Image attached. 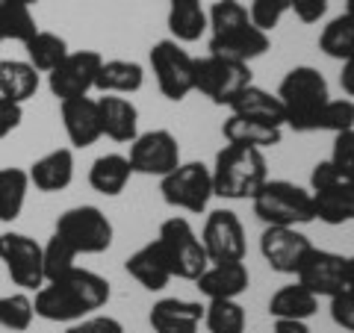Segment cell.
Wrapping results in <instances>:
<instances>
[{
	"label": "cell",
	"mask_w": 354,
	"mask_h": 333,
	"mask_svg": "<svg viewBox=\"0 0 354 333\" xmlns=\"http://www.w3.org/2000/svg\"><path fill=\"white\" fill-rule=\"evenodd\" d=\"M109 295H113V289H109L106 277L74 265V269L41 286L32 298V310L44 321L71 325L77 318H86L97 310H104L109 304Z\"/></svg>",
	"instance_id": "6da1fadb"
},
{
	"label": "cell",
	"mask_w": 354,
	"mask_h": 333,
	"mask_svg": "<svg viewBox=\"0 0 354 333\" xmlns=\"http://www.w3.org/2000/svg\"><path fill=\"white\" fill-rule=\"evenodd\" d=\"M207 21H209V41L207 50L213 57L221 59H234V62H251L263 57L272 48L269 32H263L260 27L251 24L248 18V6L239 0H216L207 9Z\"/></svg>",
	"instance_id": "7a4b0ae2"
},
{
	"label": "cell",
	"mask_w": 354,
	"mask_h": 333,
	"mask_svg": "<svg viewBox=\"0 0 354 333\" xmlns=\"http://www.w3.org/2000/svg\"><path fill=\"white\" fill-rule=\"evenodd\" d=\"M213 171V192L225 201H251L257 189L269 180V165L260 148L245 145H225L216 153Z\"/></svg>",
	"instance_id": "3957f363"
},
{
	"label": "cell",
	"mask_w": 354,
	"mask_h": 333,
	"mask_svg": "<svg viewBox=\"0 0 354 333\" xmlns=\"http://www.w3.org/2000/svg\"><path fill=\"white\" fill-rule=\"evenodd\" d=\"M286 115V127L295 133H313L316 115L322 113V106L330 101V88L325 74L313 68V65H295L292 71H286L281 80L278 92Z\"/></svg>",
	"instance_id": "277c9868"
},
{
	"label": "cell",
	"mask_w": 354,
	"mask_h": 333,
	"mask_svg": "<svg viewBox=\"0 0 354 333\" xmlns=\"http://www.w3.org/2000/svg\"><path fill=\"white\" fill-rule=\"evenodd\" d=\"M251 207L263 225L274 227H301L316 221L313 192L292 180H266L251 198Z\"/></svg>",
	"instance_id": "5b68a950"
},
{
	"label": "cell",
	"mask_w": 354,
	"mask_h": 333,
	"mask_svg": "<svg viewBox=\"0 0 354 333\" xmlns=\"http://www.w3.org/2000/svg\"><path fill=\"white\" fill-rule=\"evenodd\" d=\"M157 242L169 260V269H171V277H180V280H198L201 272L209 265V257H207V248L201 236L192 230L189 218L183 216H171L165 218L160 225V233H157Z\"/></svg>",
	"instance_id": "8992f818"
},
{
	"label": "cell",
	"mask_w": 354,
	"mask_h": 333,
	"mask_svg": "<svg viewBox=\"0 0 354 333\" xmlns=\"http://www.w3.org/2000/svg\"><path fill=\"white\" fill-rule=\"evenodd\" d=\"M148 65L165 101L180 104L195 92V57L174 39H160L151 44Z\"/></svg>",
	"instance_id": "52a82bcc"
},
{
	"label": "cell",
	"mask_w": 354,
	"mask_h": 333,
	"mask_svg": "<svg viewBox=\"0 0 354 333\" xmlns=\"http://www.w3.org/2000/svg\"><path fill=\"white\" fill-rule=\"evenodd\" d=\"M160 192H162V201L169 207L201 216V213H207L209 201L216 198L213 171H209V165L201 160L180 162L174 171L160 177Z\"/></svg>",
	"instance_id": "ba28073f"
},
{
	"label": "cell",
	"mask_w": 354,
	"mask_h": 333,
	"mask_svg": "<svg viewBox=\"0 0 354 333\" xmlns=\"http://www.w3.org/2000/svg\"><path fill=\"white\" fill-rule=\"evenodd\" d=\"M62 239L71 242V248L83 257H95V254H104L113 248L115 239V227L113 221L104 216V209H97L92 204H80L71 207L57 218V227Z\"/></svg>",
	"instance_id": "9c48e42d"
},
{
	"label": "cell",
	"mask_w": 354,
	"mask_h": 333,
	"mask_svg": "<svg viewBox=\"0 0 354 333\" xmlns=\"http://www.w3.org/2000/svg\"><path fill=\"white\" fill-rule=\"evenodd\" d=\"M310 192H313L319 221H325L330 227L354 221V180L339 177L328 160L316 162L310 171Z\"/></svg>",
	"instance_id": "30bf717a"
},
{
	"label": "cell",
	"mask_w": 354,
	"mask_h": 333,
	"mask_svg": "<svg viewBox=\"0 0 354 333\" xmlns=\"http://www.w3.org/2000/svg\"><path fill=\"white\" fill-rule=\"evenodd\" d=\"M251 83H254L251 65L245 62L221 59L213 57V53L195 59V92L209 97L216 106H230V101Z\"/></svg>",
	"instance_id": "8fae6325"
},
{
	"label": "cell",
	"mask_w": 354,
	"mask_h": 333,
	"mask_svg": "<svg viewBox=\"0 0 354 333\" xmlns=\"http://www.w3.org/2000/svg\"><path fill=\"white\" fill-rule=\"evenodd\" d=\"M0 263L6 265V274L21 292H39L44 286V260L41 242L27 233L6 230L0 233Z\"/></svg>",
	"instance_id": "7c38bea8"
},
{
	"label": "cell",
	"mask_w": 354,
	"mask_h": 333,
	"mask_svg": "<svg viewBox=\"0 0 354 333\" xmlns=\"http://www.w3.org/2000/svg\"><path fill=\"white\" fill-rule=\"evenodd\" d=\"M130 169L133 174H145V177H165L183 162L180 157V142L171 130H145L130 142Z\"/></svg>",
	"instance_id": "4fadbf2b"
},
{
	"label": "cell",
	"mask_w": 354,
	"mask_h": 333,
	"mask_svg": "<svg viewBox=\"0 0 354 333\" xmlns=\"http://www.w3.org/2000/svg\"><path fill=\"white\" fill-rule=\"evenodd\" d=\"M201 242L207 248V257L209 263H236V260H245V227H242L239 216L234 209L221 207L213 209L204 221V230H201Z\"/></svg>",
	"instance_id": "5bb4252c"
},
{
	"label": "cell",
	"mask_w": 354,
	"mask_h": 333,
	"mask_svg": "<svg viewBox=\"0 0 354 333\" xmlns=\"http://www.w3.org/2000/svg\"><path fill=\"white\" fill-rule=\"evenodd\" d=\"M104 57L97 50H71L57 68L48 74V88L57 101L68 97H83L95 88L97 71H101Z\"/></svg>",
	"instance_id": "9a60e30c"
},
{
	"label": "cell",
	"mask_w": 354,
	"mask_h": 333,
	"mask_svg": "<svg viewBox=\"0 0 354 333\" xmlns=\"http://www.w3.org/2000/svg\"><path fill=\"white\" fill-rule=\"evenodd\" d=\"M295 280L316 298H330L346 286V257L325 248H310L295 272Z\"/></svg>",
	"instance_id": "2e32d148"
},
{
	"label": "cell",
	"mask_w": 354,
	"mask_h": 333,
	"mask_svg": "<svg viewBox=\"0 0 354 333\" xmlns=\"http://www.w3.org/2000/svg\"><path fill=\"white\" fill-rule=\"evenodd\" d=\"M310 248H313V242H310L298 227H274V225H266L263 236H260V254H263V260L269 263V269L278 272V274H295Z\"/></svg>",
	"instance_id": "e0dca14e"
},
{
	"label": "cell",
	"mask_w": 354,
	"mask_h": 333,
	"mask_svg": "<svg viewBox=\"0 0 354 333\" xmlns=\"http://www.w3.org/2000/svg\"><path fill=\"white\" fill-rule=\"evenodd\" d=\"M59 115H62V127L68 136L71 148H92L101 133V113H97V97H68L59 101Z\"/></svg>",
	"instance_id": "ac0fdd59"
},
{
	"label": "cell",
	"mask_w": 354,
	"mask_h": 333,
	"mask_svg": "<svg viewBox=\"0 0 354 333\" xmlns=\"http://www.w3.org/2000/svg\"><path fill=\"white\" fill-rule=\"evenodd\" d=\"M153 333H198L204 325V304L186 298H160L148 313Z\"/></svg>",
	"instance_id": "d6986e66"
},
{
	"label": "cell",
	"mask_w": 354,
	"mask_h": 333,
	"mask_svg": "<svg viewBox=\"0 0 354 333\" xmlns=\"http://www.w3.org/2000/svg\"><path fill=\"white\" fill-rule=\"evenodd\" d=\"M97 113H101V133L106 139L130 145L139 136V109L127 95H101Z\"/></svg>",
	"instance_id": "ffe728a7"
},
{
	"label": "cell",
	"mask_w": 354,
	"mask_h": 333,
	"mask_svg": "<svg viewBox=\"0 0 354 333\" xmlns=\"http://www.w3.org/2000/svg\"><path fill=\"white\" fill-rule=\"evenodd\" d=\"M124 272L148 292H162L165 286L171 283L169 260H165V254H162L157 239H151L148 245H142V248L133 251L130 257L124 260Z\"/></svg>",
	"instance_id": "44dd1931"
},
{
	"label": "cell",
	"mask_w": 354,
	"mask_h": 333,
	"mask_svg": "<svg viewBox=\"0 0 354 333\" xmlns=\"http://www.w3.org/2000/svg\"><path fill=\"white\" fill-rule=\"evenodd\" d=\"M195 283H198V292H201L207 301H213V298H239L242 292H248L251 272L242 260H236V263H209Z\"/></svg>",
	"instance_id": "7402d4cb"
},
{
	"label": "cell",
	"mask_w": 354,
	"mask_h": 333,
	"mask_svg": "<svg viewBox=\"0 0 354 333\" xmlns=\"http://www.w3.org/2000/svg\"><path fill=\"white\" fill-rule=\"evenodd\" d=\"M27 177H30V186H36L44 195L68 189L74 180V151L71 148L48 151L27 169Z\"/></svg>",
	"instance_id": "603a6c76"
},
{
	"label": "cell",
	"mask_w": 354,
	"mask_h": 333,
	"mask_svg": "<svg viewBox=\"0 0 354 333\" xmlns=\"http://www.w3.org/2000/svg\"><path fill=\"white\" fill-rule=\"evenodd\" d=\"M221 136H225L227 145H245V148H260V151H266V148L281 145L283 127H272V124H266V121L230 113L227 121L221 124Z\"/></svg>",
	"instance_id": "cb8c5ba5"
},
{
	"label": "cell",
	"mask_w": 354,
	"mask_h": 333,
	"mask_svg": "<svg viewBox=\"0 0 354 333\" xmlns=\"http://www.w3.org/2000/svg\"><path fill=\"white\" fill-rule=\"evenodd\" d=\"M165 27H169L174 41L192 44L207 32V9L201 0H169V15H165Z\"/></svg>",
	"instance_id": "d4e9b609"
},
{
	"label": "cell",
	"mask_w": 354,
	"mask_h": 333,
	"mask_svg": "<svg viewBox=\"0 0 354 333\" xmlns=\"http://www.w3.org/2000/svg\"><path fill=\"white\" fill-rule=\"evenodd\" d=\"M230 113L236 115H248V118H257V121H266L272 127H283L286 124V115H283V104L278 95L266 92L260 86H245L242 92L230 101Z\"/></svg>",
	"instance_id": "484cf974"
},
{
	"label": "cell",
	"mask_w": 354,
	"mask_h": 333,
	"mask_svg": "<svg viewBox=\"0 0 354 333\" xmlns=\"http://www.w3.org/2000/svg\"><path fill=\"white\" fill-rule=\"evenodd\" d=\"M145 86V68L133 59H104L95 88L101 95H136Z\"/></svg>",
	"instance_id": "4316f807"
},
{
	"label": "cell",
	"mask_w": 354,
	"mask_h": 333,
	"mask_svg": "<svg viewBox=\"0 0 354 333\" xmlns=\"http://www.w3.org/2000/svg\"><path fill=\"white\" fill-rule=\"evenodd\" d=\"M130 177H133V169L124 153H101L88 165V186L97 195H106V198H115L124 192Z\"/></svg>",
	"instance_id": "83f0119b"
},
{
	"label": "cell",
	"mask_w": 354,
	"mask_h": 333,
	"mask_svg": "<svg viewBox=\"0 0 354 333\" xmlns=\"http://www.w3.org/2000/svg\"><path fill=\"white\" fill-rule=\"evenodd\" d=\"M39 71L27 59H0V95L15 104H27L39 92Z\"/></svg>",
	"instance_id": "f1b7e54d"
},
{
	"label": "cell",
	"mask_w": 354,
	"mask_h": 333,
	"mask_svg": "<svg viewBox=\"0 0 354 333\" xmlns=\"http://www.w3.org/2000/svg\"><path fill=\"white\" fill-rule=\"evenodd\" d=\"M319 313V298L304 289L301 283H286L269 298V316L272 318H298L307 321Z\"/></svg>",
	"instance_id": "f546056e"
},
{
	"label": "cell",
	"mask_w": 354,
	"mask_h": 333,
	"mask_svg": "<svg viewBox=\"0 0 354 333\" xmlns=\"http://www.w3.org/2000/svg\"><path fill=\"white\" fill-rule=\"evenodd\" d=\"M24 50H27V62L39 74H50L71 53L68 50V41H65L59 32H50V30H36L24 41Z\"/></svg>",
	"instance_id": "4dcf8cb0"
},
{
	"label": "cell",
	"mask_w": 354,
	"mask_h": 333,
	"mask_svg": "<svg viewBox=\"0 0 354 333\" xmlns=\"http://www.w3.org/2000/svg\"><path fill=\"white\" fill-rule=\"evenodd\" d=\"M204 327L207 333H245L248 313L239 298H213L204 304Z\"/></svg>",
	"instance_id": "1f68e13d"
},
{
	"label": "cell",
	"mask_w": 354,
	"mask_h": 333,
	"mask_svg": "<svg viewBox=\"0 0 354 333\" xmlns=\"http://www.w3.org/2000/svg\"><path fill=\"white\" fill-rule=\"evenodd\" d=\"M30 177L24 169H0V221L12 225L24 213Z\"/></svg>",
	"instance_id": "d6a6232c"
},
{
	"label": "cell",
	"mask_w": 354,
	"mask_h": 333,
	"mask_svg": "<svg viewBox=\"0 0 354 333\" xmlns=\"http://www.w3.org/2000/svg\"><path fill=\"white\" fill-rule=\"evenodd\" d=\"M319 50L339 62L354 53V18L348 12L330 18L322 27V32H319Z\"/></svg>",
	"instance_id": "836d02e7"
},
{
	"label": "cell",
	"mask_w": 354,
	"mask_h": 333,
	"mask_svg": "<svg viewBox=\"0 0 354 333\" xmlns=\"http://www.w3.org/2000/svg\"><path fill=\"white\" fill-rule=\"evenodd\" d=\"M36 310H32V298L27 292H12V295H0V327L24 333L30 330Z\"/></svg>",
	"instance_id": "e575fe53"
},
{
	"label": "cell",
	"mask_w": 354,
	"mask_h": 333,
	"mask_svg": "<svg viewBox=\"0 0 354 333\" xmlns=\"http://www.w3.org/2000/svg\"><path fill=\"white\" fill-rule=\"evenodd\" d=\"M77 257H80V254H77V251L71 248V242H68V239H62L59 233L53 230V236L41 245L44 283L53 280V277H59V274H65L68 269H74V265H77Z\"/></svg>",
	"instance_id": "d590c367"
},
{
	"label": "cell",
	"mask_w": 354,
	"mask_h": 333,
	"mask_svg": "<svg viewBox=\"0 0 354 333\" xmlns=\"http://www.w3.org/2000/svg\"><path fill=\"white\" fill-rule=\"evenodd\" d=\"M354 127V97H330V101L322 106V113L316 115V130L325 133H342Z\"/></svg>",
	"instance_id": "8d00e7d4"
},
{
	"label": "cell",
	"mask_w": 354,
	"mask_h": 333,
	"mask_svg": "<svg viewBox=\"0 0 354 333\" xmlns=\"http://www.w3.org/2000/svg\"><path fill=\"white\" fill-rule=\"evenodd\" d=\"M290 12V0H251L248 18L254 27H260L263 32H272L283 21V15Z\"/></svg>",
	"instance_id": "74e56055"
},
{
	"label": "cell",
	"mask_w": 354,
	"mask_h": 333,
	"mask_svg": "<svg viewBox=\"0 0 354 333\" xmlns=\"http://www.w3.org/2000/svg\"><path fill=\"white\" fill-rule=\"evenodd\" d=\"M328 162L334 165V171L346 180H354V127L334 133V148H330Z\"/></svg>",
	"instance_id": "f35d334b"
},
{
	"label": "cell",
	"mask_w": 354,
	"mask_h": 333,
	"mask_svg": "<svg viewBox=\"0 0 354 333\" xmlns=\"http://www.w3.org/2000/svg\"><path fill=\"white\" fill-rule=\"evenodd\" d=\"M65 333H124V325L115 316H104V313H92L86 318L71 321Z\"/></svg>",
	"instance_id": "ab89813d"
},
{
	"label": "cell",
	"mask_w": 354,
	"mask_h": 333,
	"mask_svg": "<svg viewBox=\"0 0 354 333\" xmlns=\"http://www.w3.org/2000/svg\"><path fill=\"white\" fill-rule=\"evenodd\" d=\"M328 301H330V318H334V325L354 333V292L339 289L337 295H330Z\"/></svg>",
	"instance_id": "60d3db41"
},
{
	"label": "cell",
	"mask_w": 354,
	"mask_h": 333,
	"mask_svg": "<svg viewBox=\"0 0 354 333\" xmlns=\"http://www.w3.org/2000/svg\"><path fill=\"white\" fill-rule=\"evenodd\" d=\"M330 0H290V12H295V18L301 24H319L328 12Z\"/></svg>",
	"instance_id": "b9f144b4"
},
{
	"label": "cell",
	"mask_w": 354,
	"mask_h": 333,
	"mask_svg": "<svg viewBox=\"0 0 354 333\" xmlns=\"http://www.w3.org/2000/svg\"><path fill=\"white\" fill-rule=\"evenodd\" d=\"M21 121H24V104H15L0 95V139L15 133L21 127Z\"/></svg>",
	"instance_id": "7bdbcfd3"
},
{
	"label": "cell",
	"mask_w": 354,
	"mask_h": 333,
	"mask_svg": "<svg viewBox=\"0 0 354 333\" xmlns=\"http://www.w3.org/2000/svg\"><path fill=\"white\" fill-rule=\"evenodd\" d=\"M339 88H342V92H346V97H354V53H351L348 59H342Z\"/></svg>",
	"instance_id": "ee69618b"
},
{
	"label": "cell",
	"mask_w": 354,
	"mask_h": 333,
	"mask_svg": "<svg viewBox=\"0 0 354 333\" xmlns=\"http://www.w3.org/2000/svg\"><path fill=\"white\" fill-rule=\"evenodd\" d=\"M272 333H310V327L307 321H298V318H274Z\"/></svg>",
	"instance_id": "f6af8a7d"
},
{
	"label": "cell",
	"mask_w": 354,
	"mask_h": 333,
	"mask_svg": "<svg viewBox=\"0 0 354 333\" xmlns=\"http://www.w3.org/2000/svg\"><path fill=\"white\" fill-rule=\"evenodd\" d=\"M342 289L354 292V257H346V286H342Z\"/></svg>",
	"instance_id": "bcb514c9"
},
{
	"label": "cell",
	"mask_w": 354,
	"mask_h": 333,
	"mask_svg": "<svg viewBox=\"0 0 354 333\" xmlns=\"http://www.w3.org/2000/svg\"><path fill=\"white\" fill-rule=\"evenodd\" d=\"M3 3H15V6H30V9H32V6L39 3V0H3Z\"/></svg>",
	"instance_id": "7dc6e473"
},
{
	"label": "cell",
	"mask_w": 354,
	"mask_h": 333,
	"mask_svg": "<svg viewBox=\"0 0 354 333\" xmlns=\"http://www.w3.org/2000/svg\"><path fill=\"white\" fill-rule=\"evenodd\" d=\"M346 12L354 18V0H346Z\"/></svg>",
	"instance_id": "c3c4849f"
},
{
	"label": "cell",
	"mask_w": 354,
	"mask_h": 333,
	"mask_svg": "<svg viewBox=\"0 0 354 333\" xmlns=\"http://www.w3.org/2000/svg\"><path fill=\"white\" fill-rule=\"evenodd\" d=\"M0 330H3V327H0Z\"/></svg>",
	"instance_id": "681fc988"
}]
</instances>
